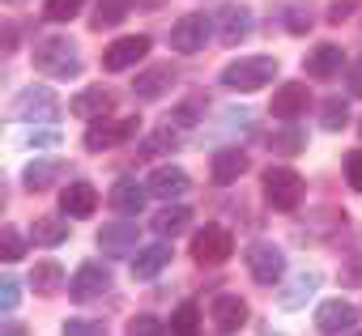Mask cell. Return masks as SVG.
<instances>
[{"label":"cell","instance_id":"1f68e13d","mask_svg":"<svg viewBox=\"0 0 362 336\" xmlns=\"http://www.w3.org/2000/svg\"><path fill=\"white\" fill-rule=\"evenodd\" d=\"M269 149H277V153H298V149H307V136L290 124V128H281V132H273V140H269Z\"/></svg>","mask_w":362,"mask_h":336},{"label":"cell","instance_id":"277c9868","mask_svg":"<svg viewBox=\"0 0 362 336\" xmlns=\"http://www.w3.org/2000/svg\"><path fill=\"white\" fill-rule=\"evenodd\" d=\"M136 132H141V119H136V115H124V119L103 115L98 124H90V128H86V149H90V153H103V149H111V145L132 140Z\"/></svg>","mask_w":362,"mask_h":336},{"label":"cell","instance_id":"5bb4252c","mask_svg":"<svg viewBox=\"0 0 362 336\" xmlns=\"http://www.w3.org/2000/svg\"><path fill=\"white\" fill-rule=\"evenodd\" d=\"M209 315H214V328L218 332H239L247 323V302L239 294H218L209 302Z\"/></svg>","mask_w":362,"mask_h":336},{"label":"cell","instance_id":"d6a6232c","mask_svg":"<svg viewBox=\"0 0 362 336\" xmlns=\"http://www.w3.org/2000/svg\"><path fill=\"white\" fill-rule=\"evenodd\" d=\"M0 256H5L9 264L26 256V239H22V234H18L13 226H5V230H0Z\"/></svg>","mask_w":362,"mask_h":336},{"label":"cell","instance_id":"d4e9b609","mask_svg":"<svg viewBox=\"0 0 362 336\" xmlns=\"http://www.w3.org/2000/svg\"><path fill=\"white\" fill-rule=\"evenodd\" d=\"M145 192H149V188H141L136 179H119L107 200H111L115 213H141V209H145Z\"/></svg>","mask_w":362,"mask_h":336},{"label":"cell","instance_id":"7a4b0ae2","mask_svg":"<svg viewBox=\"0 0 362 336\" xmlns=\"http://www.w3.org/2000/svg\"><path fill=\"white\" fill-rule=\"evenodd\" d=\"M273 77H277V60L273 56H243V60H235V64L222 68V85L226 90H239V94L264 90Z\"/></svg>","mask_w":362,"mask_h":336},{"label":"cell","instance_id":"603a6c76","mask_svg":"<svg viewBox=\"0 0 362 336\" xmlns=\"http://www.w3.org/2000/svg\"><path fill=\"white\" fill-rule=\"evenodd\" d=\"M64 239H69V217H56V213L35 217V226H30V243L35 247H60Z\"/></svg>","mask_w":362,"mask_h":336},{"label":"cell","instance_id":"4dcf8cb0","mask_svg":"<svg viewBox=\"0 0 362 336\" xmlns=\"http://www.w3.org/2000/svg\"><path fill=\"white\" fill-rule=\"evenodd\" d=\"M345 124H349V102L345 98H328L324 111H320V128L324 132H341Z\"/></svg>","mask_w":362,"mask_h":336},{"label":"cell","instance_id":"e575fe53","mask_svg":"<svg viewBox=\"0 0 362 336\" xmlns=\"http://www.w3.org/2000/svg\"><path fill=\"white\" fill-rule=\"evenodd\" d=\"M18 298H22V289H18V277H0V311H5V315H13V311H18Z\"/></svg>","mask_w":362,"mask_h":336},{"label":"cell","instance_id":"3957f363","mask_svg":"<svg viewBox=\"0 0 362 336\" xmlns=\"http://www.w3.org/2000/svg\"><path fill=\"white\" fill-rule=\"evenodd\" d=\"M303 192H307V184H303L298 171H290V166H269L264 171V200L277 213H294L303 205Z\"/></svg>","mask_w":362,"mask_h":336},{"label":"cell","instance_id":"2e32d148","mask_svg":"<svg viewBox=\"0 0 362 336\" xmlns=\"http://www.w3.org/2000/svg\"><path fill=\"white\" fill-rule=\"evenodd\" d=\"M341 64H345V56H341L337 43H320V47L303 60L307 77H315V81H332V77H341Z\"/></svg>","mask_w":362,"mask_h":336},{"label":"cell","instance_id":"8992f818","mask_svg":"<svg viewBox=\"0 0 362 336\" xmlns=\"http://www.w3.org/2000/svg\"><path fill=\"white\" fill-rule=\"evenodd\" d=\"M235 256V234L226 230V226H205V230H197V239H192V260L197 264H226Z\"/></svg>","mask_w":362,"mask_h":336},{"label":"cell","instance_id":"30bf717a","mask_svg":"<svg viewBox=\"0 0 362 336\" xmlns=\"http://www.w3.org/2000/svg\"><path fill=\"white\" fill-rule=\"evenodd\" d=\"M145 56H149V39L145 35H128V39H115L103 52V68L107 73H124V68H136Z\"/></svg>","mask_w":362,"mask_h":336},{"label":"cell","instance_id":"836d02e7","mask_svg":"<svg viewBox=\"0 0 362 336\" xmlns=\"http://www.w3.org/2000/svg\"><path fill=\"white\" fill-rule=\"evenodd\" d=\"M81 5H86V0H47V22H73L77 13H81Z\"/></svg>","mask_w":362,"mask_h":336},{"label":"cell","instance_id":"d6986e66","mask_svg":"<svg viewBox=\"0 0 362 336\" xmlns=\"http://www.w3.org/2000/svg\"><path fill=\"white\" fill-rule=\"evenodd\" d=\"M188 192V171H179V166H162V171L149 175V196L158 200H175Z\"/></svg>","mask_w":362,"mask_h":336},{"label":"cell","instance_id":"4fadbf2b","mask_svg":"<svg viewBox=\"0 0 362 336\" xmlns=\"http://www.w3.org/2000/svg\"><path fill=\"white\" fill-rule=\"evenodd\" d=\"M69 111H73L77 119H103V115L115 111V90H107V85H90V90H81V94L69 102Z\"/></svg>","mask_w":362,"mask_h":336},{"label":"cell","instance_id":"d590c367","mask_svg":"<svg viewBox=\"0 0 362 336\" xmlns=\"http://www.w3.org/2000/svg\"><path fill=\"white\" fill-rule=\"evenodd\" d=\"M170 149H179V145H175V132H170V128H158V132L149 136V145H145V153H170Z\"/></svg>","mask_w":362,"mask_h":336},{"label":"cell","instance_id":"ffe728a7","mask_svg":"<svg viewBox=\"0 0 362 336\" xmlns=\"http://www.w3.org/2000/svg\"><path fill=\"white\" fill-rule=\"evenodd\" d=\"M136 222H111V226H103L98 230V247H107L111 256H128L132 247H136Z\"/></svg>","mask_w":362,"mask_h":336},{"label":"cell","instance_id":"60d3db41","mask_svg":"<svg viewBox=\"0 0 362 336\" xmlns=\"http://www.w3.org/2000/svg\"><path fill=\"white\" fill-rule=\"evenodd\" d=\"M286 22H290V30H294V35H303V30H311V18H307L303 9H294V5H290V13H286Z\"/></svg>","mask_w":362,"mask_h":336},{"label":"cell","instance_id":"f1b7e54d","mask_svg":"<svg viewBox=\"0 0 362 336\" xmlns=\"http://www.w3.org/2000/svg\"><path fill=\"white\" fill-rule=\"evenodd\" d=\"M320 289V272H298L290 289H281V306H303L311 294Z\"/></svg>","mask_w":362,"mask_h":336},{"label":"cell","instance_id":"74e56055","mask_svg":"<svg viewBox=\"0 0 362 336\" xmlns=\"http://www.w3.org/2000/svg\"><path fill=\"white\" fill-rule=\"evenodd\" d=\"M197 119H201V102H197V98H188V102H179V107H175V124H184V128H188V124H197Z\"/></svg>","mask_w":362,"mask_h":336},{"label":"cell","instance_id":"e0dca14e","mask_svg":"<svg viewBox=\"0 0 362 336\" xmlns=\"http://www.w3.org/2000/svg\"><path fill=\"white\" fill-rule=\"evenodd\" d=\"M170 85H175V68H170V64H153V68H145V73L132 81V94H136L141 102H153V98H162Z\"/></svg>","mask_w":362,"mask_h":336},{"label":"cell","instance_id":"7402d4cb","mask_svg":"<svg viewBox=\"0 0 362 336\" xmlns=\"http://www.w3.org/2000/svg\"><path fill=\"white\" fill-rule=\"evenodd\" d=\"M166 264H170V247H166V243L141 247V251H136V260H132V277H136V281H153Z\"/></svg>","mask_w":362,"mask_h":336},{"label":"cell","instance_id":"ba28073f","mask_svg":"<svg viewBox=\"0 0 362 336\" xmlns=\"http://www.w3.org/2000/svg\"><path fill=\"white\" fill-rule=\"evenodd\" d=\"M111 289V272H107V264H98V260H86L77 272H73V281H69V298L73 302H94V298H103Z\"/></svg>","mask_w":362,"mask_h":336},{"label":"cell","instance_id":"7c38bea8","mask_svg":"<svg viewBox=\"0 0 362 336\" xmlns=\"http://www.w3.org/2000/svg\"><path fill=\"white\" fill-rule=\"evenodd\" d=\"M307 107H311V90H307L303 81H286V85L273 94V107H269V111H273V119H286V124H290V119H298Z\"/></svg>","mask_w":362,"mask_h":336},{"label":"cell","instance_id":"ab89813d","mask_svg":"<svg viewBox=\"0 0 362 336\" xmlns=\"http://www.w3.org/2000/svg\"><path fill=\"white\" fill-rule=\"evenodd\" d=\"M354 9H358V0H332V5H328V22H345V18H354Z\"/></svg>","mask_w":362,"mask_h":336},{"label":"cell","instance_id":"7bdbcfd3","mask_svg":"<svg viewBox=\"0 0 362 336\" xmlns=\"http://www.w3.org/2000/svg\"><path fill=\"white\" fill-rule=\"evenodd\" d=\"M349 94H358L362 98V56L354 60V68H349Z\"/></svg>","mask_w":362,"mask_h":336},{"label":"cell","instance_id":"5b68a950","mask_svg":"<svg viewBox=\"0 0 362 336\" xmlns=\"http://www.w3.org/2000/svg\"><path fill=\"white\" fill-rule=\"evenodd\" d=\"M9 115H13V119H56V115H60V98H56L52 85H26V90L13 98Z\"/></svg>","mask_w":362,"mask_h":336},{"label":"cell","instance_id":"52a82bcc","mask_svg":"<svg viewBox=\"0 0 362 336\" xmlns=\"http://www.w3.org/2000/svg\"><path fill=\"white\" fill-rule=\"evenodd\" d=\"M243 260H247L252 281H260V285H277L281 272H286V251L273 247V243H252V247L243 251Z\"/></svg>","mask_w":362,"mask_h":336},{"label":"cell","instance_id":"f6af8a7d","mask_svg":"<svg viewBox=\"0 0 362 336\" xmlns=\"http://www.w3.org/2000/svg\"><path fill=\"white\" fill-rule=\"evenodd\" d=\"M132 5H141V9H162L166 0H132Z\"/></svg>","mask_w":362,"mask_h":336},{"label":"cell","instance_id":"ac0fdd59","mask_svg":"<svg viewBox=\"0 0 362 336\" xmlns=\"http://www.w3.org/2000/svg\"><path fill=\"white\" fill-rule=\"evenodd\" d=\"M60 209H64L69 217H90V213L98 209V192H94V184H86V179L69 184V188L60 192Z\"/></svg>","mask_w":362,"mask_h":336},{"label":"cell","instance_id":"8fae6325","mask_svg":"<svg viewBox=\"0 0 362 336\" xmlns=\"http://www.w3.org/2000/svg\"><path fill=\"white\" fill-rule=\"evenodd\" d=\"M214 26H218V39L235 47V43H243V39L252 35V9H243V5H222L218 18H214Z\"/></svg>","mask_w":362,"mask_h":336},{"label":"cell","instance_id":"b9f144b4","mask_svg":"<svg viewBox=\"0 0 362 336\" xmlns=\"http://www.w3.org/2000/svg\"><path fill=\"white\" fill-rule=\"evenodd\" d=\"M128 332H132V336H136V332H162V323L149 319V315H141V319H128Z\"/></svg>","mask_w":362,"mask_h":336},{"label":"cell","instance_id":"cb8c5ba5","mask_svg":"<svg viewBox=\"0 0 362 336\" xmlns=\"http://www.w3.org/2000/svg\"><path fill=\"white\" fill-rule=\"evenodd\" d=\"M188 226H192V209H184V205H166L162 213H153V234L158 239H175Z\"/></svg>","mask_w":362,"mask_h":336},{"label":"cell","instance_id":"484cf974","mask_svg":"<svg viewBox=\"0 0 362 336\" xmlns=\"http://www.w3.org/2000/svg\"><path fill=\"white\" fill-rule=\"evenodd\" d=\"M30 285H35V294L52 298V294H60V289H64V268H60L56 260H39V264H35V272H30Z\"/></svg>","mask_w":362,"mask_h":336},{"label":"cell","instance_id":"9c48e42d","mask_svg":"<svg viewBox=\"0 0 362 336\" xmlns=\"http://www.w3.org/2000/svg\"><path fill=\"white\" fill-rule=\"evenodd\" d=\"M209 35H214V22H209L205 13H188V18H179V22H175V30H170V47H175V52H184V56H192V52L205 47Z\"/></svg>","mask_w":362,"mask_h":336},{"label":"cell","instance_id":"ee69618b","mask_svg":"<svg viewBox=\"0 0 362 336\" xmlns=\"http://www.w3.org/2000/svg\"><path fill=\"white\" fill-rule=\"evenodd\" d=\"M30 145H35V149H52V145H60V136H56V132H35Z\"/></svg>","mask_w":362,"mask_h":336},{"label":"cell","instance_id":"f35d334b","mask_svg":"<svg viewBox=\"0 0 362 336\" xmlns=\"http://www.w3.org/2000/svg\"><path fill=\"white\" fill-rule=\"evenodd\" d=\"M60 332H107V323L103 319H64Z\"/></svg>","mask_w":362,"mask_h":336},{"label":"cell","instance_id":"4316f807","mask_svg":"<svg viewBox=\"0 0 362 336\" xmlns=\"http://www.w3.org/2000/svg\"><path fill=\"white\" fill-rule=\"evenodd\" d=\"M56 175H64V162H30L26 166V192H47L56 184Z\"/></svg>","mask_w":362,"mask_h":336},{"label":"cell","instance_id":"9a60e30c","mask_svg":"<svg viewBox=\"0 0 362 336\" xmlns=\"http://www.w3.org/2000/svg\"><path fill=\"white\" fill-rule=\"evenodd\" d=\"M315 328L320 332H354L358 328V311L349 302H341V298H328L315 311Z\"/></svg>","mask_w":362,"mask_h":336},{"label":"cell","instance_id":"8d00e7d4","mask_svg":"<svg viewBox=\"0 0 362 336\" xmlns=\"http://www.w3.org/2000/svg\"><path fill=\"white\" fill-rule=\"evenodd\" d=\"M345 179H349L354 192H362V149H354V153L345 157Z\"/></svg>","mask_w":362,"mask_h":336},{"label":"cell","instance_id":"f546056e","mask_svg":"<svg viewBox=\"0 0 362 336\" xmlns=\"http://www.w3.org/2000/svg\"><path fill=\"white\" fill-rule=\"evenodd\" d=\"M170 332H179V336H197V332H201V306H197V302H179L175 315H170Z\"/></svg>","mask_w":362,"mask_h":336},{"label":"cell","instance_id":"6da1fadb","mask_svg":"<svg viewBox=\"0 0 362 336\" xmlns=\"http://www.w3.org/2000/svg\"><path fill=\"white\" fill-rule=\"evenodd\" d=\"M35 68L43 73V77H60V81H69V77H77L81 73V56H77V47L69 43V39H39L35 43Z\"/></svg>","mask_w":362,"mask_h":336},{"label":"cell","instance_id":"83f0119b","mask_svg":"<svg viewBox=\"0 0 362 336\" xmlns=\"http://www.w3.org/2000/svg\"><path fill=\"white\" fill-rule=\"evenodd\" d=\"M128 5H132V0H98V9L90 18V30H115L128 18Z\"/></svg>","mask_w":362,"mask_h":336},{"label":"cell","instance_id":"44dd1931","mask_svg":"<svg viewBox=\"0 0 362 336\" xmlns=\"http://www.w3.org/2000/svg\"><path fill=\"white\" fill-rule=\"evenodd\" d=\"M247 166H252V162H247L243 149H218V153H214V184H222V188L235 184L239 175H247Z\"/></svg>","mask_w":362,"mask_h":336}]
</instances>
